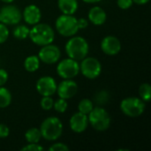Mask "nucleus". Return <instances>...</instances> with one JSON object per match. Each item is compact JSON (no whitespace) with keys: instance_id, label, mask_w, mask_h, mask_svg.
Wrapping results in <instances>:
<instances>
[{"instance_id":"obj_1","label":"nucleus","mask_w":151,"mask_h":151,"mask_svg":"<svg viewBox=\"0 0 151 151\" xmlns=\"http://www.w3.org/2000/svg\"><path fill=\"white\" fill-rule=\"evenodd\" d=\"M28 38H30L33 43L42 47L54 42L55 31L50 25L39 22L32 26L29 30Z\"/></svg>"},{"instance_id":"obj_2","label":"nucleus","mask_w":151,"mask_h":151,"mask_svg":"<svg viewBox=\"0 0 151 151\" xmlns=\"http://www.w3.org/2000/svg\"><path fill=\"white\" fill-rule=\"evenodd\" d=\"M65 50L68 58L76 61H81L88 56L89 51V45L84 37L73 35L69 37L65 43Z\"/></svg>"},{"instance_id":"obj_3","label":"nucleus","mask_w":151,"mask_h":151,"mask_svg":"<svg viewBox=\"0 0 151 151\" xmlns=\"http://www.w3.org/2000/svg\"><path fill=\"white\" fill-rule=\"evenodd\" d=\"M40 131L42 138L48 142L58 140L63 134V123L57 117H48L41 124Z\"/></svg>"},{"instance_id":"obj_4","label":"nucleus","mask_w":151,"mask_h":151,"mask_svg":"<svg viewBox=\"0 0 151 151\" xmlns=\"http://www.w3.org/2000/svg\"><path fill=\"white\" fill-rule=\"evenodd\" d=\"M89 125L98 132H104L109 129L111 119L109 112L102 107H94L88 115Z\"/></svg>"},{"instance_id":"obj_5","label":"nucleus","mask_w":151,"mask_h":151,"mask_svg":"<svg viewBox=\"0 0 151 151\" xmlns=\"http://www.w3.org/2000/svg\"><path fill=\"white\" fill-rule=\"evenodd\" d=\"M55 28L57 32L64 37H72L80 30L78 27L77 18L73 15L61 14L55 21Z\"/></svg>"},{"instance_id":"obj_6","label":"nucleus","mask_w":151,"mask_h":151,"mask_svg":"<svg viewBox=\"0 0 151 151\" xmlns=\"http://www.w3.org/2000/svg\"><path fill=\"white\" fill-rule=\"evenodd\" d=\"M120 111L129 118H138L142 116L146 109V103L140 97L129 96L124 98L119 104Z\"/></svg>"},{"instance_id":"obj_7","label":"nucleus","mask_w":151,"mask_h":151,"mask_svg":"<svg viewBox=\"0 0 151 151\" xmlns=\"http://www.w3.org/2000/svg\"><path fill=\"white\" fill-rule=\"evenodd\" d=\"M56 71L63 80L73 79L80 73V63L73 58H66L58 62Z\"/></svg>"},{"instance_id":"obj_8","label":"nucleus","mask_w":151,"mask_h":151,"mask_svg":"<svg viewBox=\"0 0 151 151\" xmlns=\"http://www.w3.org/2000/svg\"><path fill=\"white\" fill-rule=\"evenodd\" d=\"M80 72L85 78L95 80L98 78L102 73V65L97 58L87 56L81 60Z\"/></svg>"},{"instance_id":"obj_9","label":"nucleus","mask_w":151,"mask_h":151,"mask_svg":"<svg viewBox=\"0 0 151 151\" xmlns=\"http://www.w3.org/2000/svg\"><path fill=\"white\" fill-rule=\"evenodd\" d=\"M22 19V12L16 5L6 4L0 8V22L8 25H17Z\"/></svg>"},{"instance_id":"obj_10","label":"nucleus","mask_w":151,"mask_h":151,"mask_svg":"<svg viewBox=\"0 0 151 151\" xmlns=\"http://www.w3.org/2000/svg\"><path fill=\"white\" fill-rule=\"evenodd\" d=\"M37 56L41 62L46 65H53L59 61L61 57V51L57 45L50 43L42 46Z\"/></svg>"},{"instance_id":"obj_11","label":"nucleus","mask_w":151,"mask_h":151,"mask_svg":"<svg viewBox=\"0 0 151 151\" xmlns=\"http://www.w3.org/2000/svg\"><path fill=\"white\" fill-rule=\"evenodd\" d=\"M57 82L51 76H42L39 78L35 84L36 91L42 96H52L57 91Z\"/></svg>"},{"instance_id":"obj_12","label":"nucleus","mask_w":151,"mask_h":151,"mask_svg":"<svg viewBox=\"0 0 151 151\" xmlns=\"http://www.w3.org/2000/svg\"><path fill=\"white\" fill-rule=\"evenodd\" d=\"M78 92V84L73 79H65L61 81L57 86L58 97L68 100L73 98Z\"/></svg>"},{"instance_id":"obj_13","label":"nucleus","mask_w":151,"mask_h":151,"mask_svg":"<svg viewBox=\"0 0 151 151\" xmlns=\"http://www.w3.org/2000/svg\"><path fill=\"white\" fill-rule=\"evenodd\" d=\"M101 50L108 56H115L121 50V42L118 37L114 35H107L101 41Z\"/></svg>"},{"instance_id":"obj_14","label":"nucleus","mask_w":151,"mask_h":151,"mask_svg":"<svg viewBox=\"0 0 151 151\" xmlns=\"http://www.w3.org/2000/svg\"><path fill=\"white\" fill-rule=\"evenodd\" d=\"M88 115H85L80 111L73 114L69 119V127L73 133L81 134L85 132L88 127Z\"/></svg>"},{"instance_id":"obj_15","label":"nucleus","mask_w":151,"mask_h":151,"mask_svg":"<svg viewBox=\"0 0 151 151\" xmlns=\"http://www.w3.org/2000/svg\"><path fill=\"white\" fill-rule=\"evenodd\" d=\"M22 19L27 25L34 26L41 21L42 12L37 5L28 4L22 12Z\"/></svg>"},{"instance_id":"obj_16","label":"nucleus","mask_w":151,"mask_h":151,"mask_svg":"<svg viewBox=\"0 0 151 151\" xmlns=\"http://www.w3.org/2000/svg\"><path fill=\"white\" fill-rule=\"evenodd\" d=\"M88 19L95 26H102L107 20V14L101 6L95 5L88 11Z\"/></svg>"},{"instance_id":"obj_17","label":"nucleus","mask_w":151,"mask_h":151,"mask_svg":"<svg viewBox=\"0 0 151 151\" xmlns=\"http://www.w3.org/2000/svg\"><path fill=\"white\" fill-rule=\"evenodd\" d=\"M58 7L63 14L73 15L79 7L77 0H58Z\"/></svg>"},{"instance_id":"obj_18","label":"nucleus","mask_w":151,"mask_h":151,"mask_svg":"<svg viewBox=\"0 0 151 151\" xmlns=\"http://www.w3.org/2000/svg\"><path fill=\"white\" fill-rule=\"evenodd\" d=\"M40 59L36 55H30L24 60V68L28 73H35L40 67Z\"/></svg>"},{"instance_id":"obj_19","label":"nucleus","mask_w":151,"mask_h":151,"mask_svg":"<svg viewBox=\"0 0 151 151\" xmlns=\"http://www.w3.org/2000/svg\"><path fill=\"white\" fill-rule=\"evenodd\" d=\"M24 137L27 143H39L42 139L41 131L37 127H31L26 131Z\"/></svg>"},{"instance_id":"obj_20","label":"nucleus","mask_w":151,"mask_h":151,"mask_svg":"<svg viewBox=\"0 0 151 151\" xmlns=\"http://www.w3.org/2000/svg\"><path fill=\"white\" fill-rule=\"evenodd\" d=\"M12 99V97L10 90L5 87L1 86L0 87V109L7 108L11 104Z\"/></svg>"},{"instance_id":"obj_21","label":"nucleus","mask_w":151,"mask_h":151,"mask_svg":"<svg viewBox=\"0 0 151 151\" xmlns=\"http://www.w3.org/2000/svg\"><path fill=\"white\" fill-rule=\"evenodd\" d=\"M29 30H30V28L27 26L17 24V26L14 27V29L12 31V35H13L14 38H16L18 40H25V39L28 38Z\"/></svg>"},{"instance_id":"obj_22","label":"nucleus","mask_w":151,"mask_h":151,"mask_svg":"<svg viewBox=\"0 0 151 151\" xmlns=\"http://www.w3.org/2000/svg\"><path fill=\"white\" fill-rule=\"evenodd\" d=\"M93 108H94V102L88 98H83L78 104V111L85 115H88L89 112L93 110Z\"/></svg>"},{"instance_id":"obj_23","label":"nucleus","mask_w":151,"mask_h":151,"mask_svg":"<svg viewBox=\"0 0 151 151\" xmlns=\"http://www.w3.org/2000/svg\"><path fill=\"white\" fill-rule=\"evenodd\" d=\"M140 98L147 103H150L151 99V86L149 83H142L139 88Z\"/></svg>"},{"instance_id":"obj_24","label":"nucleus","mask_w":151,"mask_h":151,"mask_svg":"<svg viewBox=\"0 0 151 151\" xmlns=\"http://www.w3.org/2000/svg\"><path fill=\"white\" fill-rule=\"evenodd\" d=\"M67 108H68L67 100L59 97L58 100L54 101L53 109H54L57 112H58V113H65V112L67 111Z\"/></svg>"},{"instance_id":"obj_25","label":"nucleus","mask_w":151,"mask_h":151,"mask_svg":"<svg viewBox=\"0 0 151 151\" xmlns=\"http://www.w3.org/2000/svg\"><path fill=\"white\" fill-rule=\"evenodd\" d=\"M54 100L52 96H42L40 102L41 108L43 111H50L53 108Z\"/></svg>"},{"instance_id":"obj_26","label":"nucleus","mask_w":151,"mask_h":151,"mask_svg":"<svg viewBox=\"0 0 151 151\" xmlns=\"http://www.w3.org/2000/svg\"><path fill=\"white\" fill-rule=\"evenodd\" d=\"M110 98V95L107 91H104V90H102V91H99L96 95V97H95V100L96 101L97 104H104L107 103L108 99Z\"/></svg>"},{"instance_id":"obj_27","label":"nucleus","mask_w":151,"mask_h":151,"mask_svg":"<svg viewBox=\"0 0 151 151\" xmlns=\"http://www.w3.org/2000/svg\"><path fill=\"white\" fill-rule=\"evenodd\" d=\"M9 29L5 24H3L0 22V44L5 42L7 39L9 38Z\"/></svg>"},{"instance_id":"obj_28","label":"nucleus","mask_w":151,"mask_h":151,"mask_svg":"<svg viewBox=\"0 0 151 151\" xmlns=\"http://www.w3.org/2000/svg\"><path fill=\"white\" fill-rule=\"evenodd\" d=\"M69 147L63 142H56L49 148V151H69Z\"/></svg>"},{"instance_id":"obj_29","label":"nucleus","mask_w":151,"mask_h":151,"mask_svg":"<svg viewBox=\"0 0 151 151\" xmlns=\"http://www.w3.org/2000/svg\"><path fill=\"white\" fill-rule=\"evenodd\" d=\"M44 150L42 146L38 143H28L21 148V151H42Z\"/></svg>"},{"instance_id":"obj_30","label":"nucleus","mask_w":151,"mask_h":151,"mask_svg":"<svg viewBox=\"0 0 151 151\" xmlns=\"http://www.w3.org/2000/svg\"><path fill=\"white\" fill-rule=\"evenodd\" d=\"M117 4L121 10H127L134 4L133 0H117Z\"/></svg>"},{"instance_id":"obj_31","label":"nucleus","mask_w":151,"mask_h":151,"mask_svg":"<svg viewBox=\"0 0 151 151\" xmlns=\"http://www.w3.org/2000/svg\"><path fill=\"white\" fill-rule=\"evenodd\" d=\"M10 134L9 127L4 124H0V139H5Z\"/></svg>"},{"instance_id":"obj_32","label":"nucleus","mask_w":151,"mask_h":151,"mask_svg":"<svg viewBox=\"0 0 151 151\" xmlns=\"http://www.w3.org/2000/svg\"><path fill=\"white\" fill-rule=\"evenodd\" d=\"M8 79H9V75H8L7 71L3 68H0V87L4 86Z\"/></svg>"},{"instance_id":"obj_33","label":"nucleus","mask_w":151,"mask_h":151,"mask_svg":"<svg viewBox=\"0 0 151 151\" xmlns=\"http://www.w3.org/2000/svg\"><path fill=\"white\" fill-rule=\"evenodd\" d=\"M77 23H78V27L79 29H85L88 27V19H85V18H80L77 19Z\"/></svg>"},{"instance_id":"obj_34","label":"nucleus","mask_w":151,"mask_h":151,"mask_svg":"<svg viewBox=\"0 0 151 151\" xmlns=\"http://www.w3.org/2000/svg\"><path fill=\"white\" fill-rule=\"evenodd\" d=\"M150 0H133L134 4H139V5H144L146 4H148Z\"/></svg>"},{"instance_id":"obj_35","label":"nucleus","mask_w":151,"mask_h":151,"mask_svg":"<svg viewBox=\"0 0 151 151\" xmlns=\"http://www.w3.org/2000/svg\"><path fill=\"white\" fill-rule=\"evenodd\" d=\"M81 1L86 3V4H96V3H99L102 0H81Z\"/></svg>"},{"instance_id":"obj_36","label":"nucleus","mask_w":151,"mask_h":151,"mask_svg":"<svg viewBox=\"0 0 151 151\" xmlns=\"http://www.w3.org/2000/svg\"><path fill=\"white\" fill-rule=\"evenodd\" d=\"M3 3H4V4H11V3H12L14 0H1Z\"/></svg>"}]
</instances>
